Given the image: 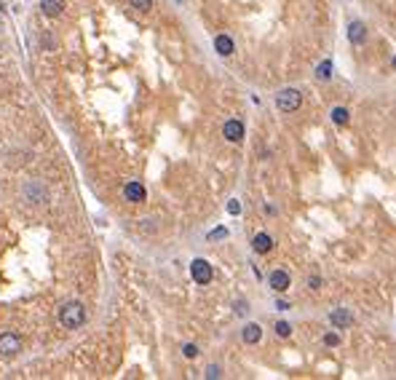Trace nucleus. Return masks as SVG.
I'll return each mask as SVG.
<instances>
[{
	"mask_svg": "<svg viewBox=\"0 0 396 380\" xmlns=\"http://www.w3.org/2000/svg\"><path fill=\"white\" fill-rule=\"evenodd\" d=\"M364 38H367V27H364L361 22H353V25L348 27V41L351 43H364Z\"/></svg>",
	"mask_w": 396,
	"mask_h": 380,
	"instance_id": "ddd939ff",
	"label": "nucleus"
},
{
	"mask_svg": "<svg viewBox=\"0 0 396 380\" xmlns=\"http://www.w3.org/2000/svg\"><path fill=\"white\" fill-rule=\"evenodd\" d=\"M123 196H126V201H131V204H142L147 198V190H145L142 182H129L126 188H123Z\"/></svg>",
	"mask_w": 396,
	"mask_h": 380,
	"instance_id": "6e6552de",
	"label": "nucleus"
},
{
	"mask_svg": "<svg viewBox=\"0 0 396 380\" xmlns=\"http://www.w3.org/2000/svg\"><path fill=\"white\" fill-rule=\"evenodd\" d=\"M83 321H86V308L81 305V302H65L59 311V324L65 329H78L83 327Z\"/></svg>",
	"mask_w": 396,
	"mask_h": 380,
	"instance_id": "f257e3e1",
	"label": "nucleus"
},
{
	"mask_svg": "<svg viewBox=\"0 0 396 380\" xmlns=\"http://www.w3.org/2000/svg\"><path fill=\"white\" fill-rule=\"evenodd\" d=\"M252 249L257 254H268L270 249H273V238H270L268 233H257L252 238Z\"/></svg>",
	"mask_w": 396,
	"mask_h": 380,
	"instance_id": "1a4fd4ad",
	"label": "nucleus"
},
{
	"mask_svg": "<svg viewBox=\"0 0 396 380\" xmlns=\"http://www.w3.org/2000/svg\"><path fill=\"white\" fill-rule=\"evenodd\" d=\"M324 345H340V335L337 332H327V335H324Z\"/></svg>",
	"mask_w": 396,
	"mask_h": 380,
	"instance_id": "f3484780",
	"label": "nucleus"
},
{
	"mask_svg": "<svg viewBox=\"0 0 396 380\" xmlns=\"http://www.w3.org/2000/svg\"><path fill=\"white\" fill-rule=\"evenodd\" d=\"M225 236H228V230H225V228H217V230L209 233V238H225Z\"/></svg>",
	"mask_w": 396,
	"mask_h": 380,
	"instance_id": "6ab92c4d",
	"label": "nucleus"
},
{
	"mask_svg": "<svg viewBox=\"0 0 396 380\" xmlns=\"http://www.w3.org/2000/svg\"><path fill=\"white\" fill-rule=\"evenodd\" d=\"M190 276H193V281H196V284L206 286L214 278V270H212V265H209L206 260L198 257V260H193V265H190Z\"/></svg>",
	"mask_w": 396,
	"mask_h": 380,
	"instance_id": "7ed1b4c3",
	"label": "nucleus"
},
{
	"mask_svg": "<svg viewBox=\"0 0 396 380\" xmlns=\"http://www.w3.org/2000/svg\"><path fill=\"white\" fill-rule=\"evenodd\" d=\"M308 286H310V289H319V286H321V278H319V276H310V278H308Z\"/></svg>",
	"mask_w": 396,
	"mask_h": 380,
	"instance_id": "aec40b11",
	"label": "nucleus"
},
{
	"mask_svg": "<svg viewBox=\"0 0 396 380\" xmlns=\"http://www.w3.org/2000/svg\"><path fill=\"white\" fill-rule=\"evenodd\" d=\"M41 9L46 17H59L62 9H65V0H41Z\"/></svg>",
	"mask_w": 396,
	"mask_h": 380,
	"instance_id": "f8f14e48",
	"label": "nucleus"
},
{
	"mask_svg": "<svg viewBox=\"0 0 396 380\" xmlns=\"http://www.w3.org/2000/svg\"><path fill=\"white\" fill-rule=\"evenodd\" d=\"M22 351V340L19 335H14V332H6V335H0V353L3 356H17Z\"/></svg>",
	"mask_w": 396,
	"mask_h": 380,
	"instance_id": "20e7f679",
	"label": "nucleus"
},
{
	"mask_svg": "<svg viewBox=\"0 0 396 380\" xmlns=\"http://www.w3.org/2000/svg\"><path fill=\"white\" fill-rule=\"evenodd\" d=\"M319 78H329V62H324L319 67Z\"/></svg>",
	"mask_w": 396,
	"mask_h": 380,
	"instance_id": "412c9836",
	"label": "nucleus"
},
{
	"mask_svg": "<svg viewBox=\"0 0 396 380\" xmlns=\"http://www.w3.org/2000/svg\"><path fill=\"white\" fill-rule=\"evenodd\" d=\"M228 212H230V214H238V212H241V204H238V201H230V204H228Z\"/></svg>",
	"mask_w": 396,
	"mask_h": 380,
	"instance_id": "4be33fe9",
	"label": "nucleus"
},
{
	"mask_svg": "<svg viewBox=\"0 0 396 380\" xmlns=\"http://www.w3.org/2000/svg\"><path fill=\"white\" fill-rule=\"evenodd\" d=\"M329 321L335 329H348L353 324V313L348 311V308H335V311L329 313Z\"/></svg>",
	"mask_w": 396,
	"mask_h": 380,
	"instance_id": "423d86ee",
	"label": "nucleus"
},
{
	"mask_svg": "<svg viewBox=\"0 0 396 380\" xmlns=\"http://www.w3.org/2000/svg\"><path fill=\"white\" fill-rule=\"evenodd\" d=\"M332 121L340 123V126L348 123V110H345V107H335V110H332Z\"/></svg>",
	"mask_w": 396,
	"mask_h": 380,
	"instance_id": "4468645a",
	"label": "nucleus"
},
{
	"mask_svg": "<svg viewBox=\"0 0 396 380\" xmlns=\"http://www.w3.org/2000/svg\"><path fill=\"white\" fill-rule=\"evenodd\" d=\"M268 284H270V289L273 292H286L289 289V284H292V278H289V273H286L284 268H276L273 273L268 276Z\"/></svg>",
	"mask_w": 396,
	"mask_h": 380,
	"instance_id": "39448f33",
	"label": "nucleus"
},
{
	"mask_svg": "<svg viewBox=\"0 0 396 380\" xmlns=\"http://www.w3.org/2000/svg\"><path fill=\"white\" fill-rule=\"evenodd\" d=\"M182 353H185V356H188V359H196V356H198V348H196V345H193V343H188V345H185V348H182Z\"/></svg>",
	"mask_w": 396,
	"mask_h": 380,
	"instance_id": "a211bd4d",
	"label": "nucleus"
},
{
	"mask_svg": "<svg viewBox=\"0 0 396 380\" xmlns=\"http://www.w3.org/2000/svg\"><path fill=\"white\" fill-rule=\"evenodd\" d=\"M300 105H302V94L297 89H281L276 94V107L281 113H294Z\"/></svg>",
	"mask_w": 396,
	"mask_h": 380,
	"instance_id": "f03ea898",
	"label": "nucleus"
},
{
	"mask_svg": "<svg viewBox=\"0 0 396 380\" xmlns=\"http://www.w3.org/2000/svg\"><path fill=\"white\" fill-rule=\"evenodd\" d=\"M276 308H278V311H289V302H284V300H278V302H276Z\"/></svg>",
	"mask_w": 396,
	"mask_h": 380,
	"instance_id": "b1692460",
	"label": "nucleus"
},
{
	"mask_svg": "<svg viewBox=\"0 0 396 380\" xmlns=\"http://www.w3.org/2000/svg\"><path fill=\"white\" fill-rule=\"evenodd\" d=\"M241 337H244V343H249V345L260 343V337H262V327H260V324H246L244 332H241Z\"/></svg>",
	"mask_w": 396,
	"mask_h": 380,
	"instance_id": "9b49d317",
	"label": "nucleus"
},
{
	"mask_svg": "<svg viewBox=\"0 0 396 380\" xmlns=\"http://www.w3.org/2000/svg\"><path fill=\"white\" fill-rule=\"evenodd\" d=\"M214 49H217L220 57H230V54L236 51V46H233V41H230L228 35H217L214 38Z\"/></svg>",
	"mask_w": 396,
	"mask_h": 380,
	"instance_id": "9d476101",
	"label": "nucleus"
},
{
	"mask_svg": "<svg viewBox=\"0 0 396 380\" xmlns=\"http://www.w3.org/2000/svg\"><path fill=\"white\" fill-rule=\"evenodd\" d=\"M393 70H396V57H393Z\"/></svg>",
	"mask_w": 396,
	"mask_h": 380,
	"instance_id": "393cba45",
	"label": "nucleus"
},
{
	"mask_svg": "<svg viewBox=\"0 0 396 380\" xmlns=\"http://www.w3.org/2000/svg\"><path fill=\"white\" fill-rule=\"evenodd\" d=\"M206 377H220V367H209L206 369Z\"/></svg>",
	"mask_w": 396,
	"mask_h": 380,
	"instance_id": "5701e85b",
	"label": "nucleus"
},
{
	"mask_svg": "<svg viewBox=\"0 0 396 380\" xmlns=\"http://www.w3.org/2000/svg\"><path fill=\"white\" fill-rule=\"evenodd\" d=\"M131 3V9H137V11H150L153 9V0H129Z\"/></svg>",
	"mask_w": 396,
	"mask_h": 380,
	"instance_id": "2eb2a0df",
	"label": "nucleus"
},
{
	"mask_svg": "<svg viewBox=\"0 0 396 380\" xmlns=\"http://www.w3.org/2000/svg\"><path fill=\"white\" fill-rule=\"evenodd\" d=\"M222 137L228 139V142H241L244 139V123L241 121H225V126H222Z\"/></svg>",
	"mask_w": 396,
	"mask_h": 380,
	"instance_id": "0eeeda50",
	"label": "nucleus"
},
{
	"mask_svg": "<svg viewBox=\"0 0 396 380\" xmlns=\"http://www.w3.org/2000/svg\"><path fill=\"white\" fill-rule=\"evenodd\" d=\"M276 335H278V337H289V335H292V327H289L286 321H278V324H276Z\"/></svg>",
	"mask_w": 396,
	"mask_h": 380,
	"instance_id": "dca6fc26",
	"label": "nucleus"
}]
</instances>
